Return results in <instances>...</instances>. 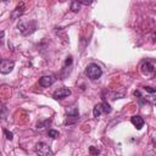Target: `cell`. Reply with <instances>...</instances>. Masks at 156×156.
<instances>
[{
  "label": "cell",
  "instance_id": "cell-1",
  "mask_svg": "<svg viewBox=\"0 0 156 156\" xmlns=\"http://www.w3.org/2000/svg\"><path fill=\"white\" fill-rule=\"evenodd\" d=\"M17 28L23 35H29L37 29V21L35 20H20Z\"/></svg>",
  "mask_w": 156,
  "mask_h": 156
},
{
  "label": "cell",
  "instance_id": "cell-2",
  "mask_svg": "<svg viewBox=\"0 0 156 156\" xmlns=\"http://www.w3.org/2000/svg\"><path fill=\"white\" fill-rule=\"evenodd\" d=\"M85 74L88 76L89 79L96 80L102 76V69L98 63H89L85 68Z\"/></svg>",
  "mask_w": 156,
  "mask_h": 156
},
{
  "label": "cell",
  "instance_id": "cell-3",
  "mask_svg": "<svg viewBox=\"0 0 156 156\" xmlns=\"http://www.w3.org/2000/svg\"><path fill=\"white\" fill-rule=\"evenodd\" d=\"M34 151H35V154L39 155V156H50V155L52 154L50 146H49L46 143H44V141L37 143L35 146H34Z\"/></svg>",
  "mask_w": 156,
  "mask_h": 156
},
{
  "label": "cell",
  "instance_id": "cell-4",
  "mask_svg": "<svg viewBox=\"0 0 156 156\" xmlns=\"http://www.w3.org/2000/svg\"><path fill=\"white\" fill-rule=\"evenodd\" d=\"M111 111H112L111 106L107 102L104 101V102H100V104H98V105L94 106V108H93V116L98 118L101 113H110Z\"/></svg>",
  "mask_w": 156,
  "mask_h": 156
},
{
  "label": "cell",
  "instance_id": "cell-5",
  "mask_svg": "<svg viewBox=\"0 0 156 156\" xmlns=\"http://www.w3.org/2000/svg\"><path fill=\"white\" fill-rule=\"evenodd\" d=\"M15 67V62L7 58H1L0 60V73L2 74H7L10 73Z\"/></svg>",
  "mask_w": 156,
  "mask_h": 156
},
{
  "label": "cell",
  "instance_id": "cell-6",
  "mask_svg": "<svg viewBox=\"0 0 156 156\" xmlns=\"http://www.w3.org/2000/svg\"><path fill=\"white\" fill-rule=\"evenodd\" d=\"M79 119V113L77 108H71L67 111V117L65 121V124H73Z\"/></svg>",
  "mask_w": 156,
  "mask_h": 156
},
{
  "label": "cell",
  "instance_id": "cell-7",
  "mask_svg": "<svg viewBox=\"0 0 156 156\" xmlns=\"http://www.w3.org/2000/svg\"><path fill=\"white\" fill-rule=\"evenodd\" d=\"M69 95H71V90L68 88H60L56 91H54L52 98L56 99V100H61V99H65V98H67Z\"/></svg>",
  "mask_w": 156,
  "mask_h": 156
},
{
  "label": "cell",
  "instance_id": "cell-8",
  "mask_svg": "<svg viewBox=\"0 0 156 156\" xmlns=\"http://www.w3.org/2000/svg\"><path fill=\"white\" fill-rule=\"evenodd\" d=\"M140 69H141V72H143L145 76H149V74L154 73L155 66H154V63L150 62V61H144V62L141 63V66H140Z\"/></svg>",
  "mask_w": 156,
  "mask_h": 156
},
{
  "label": "cell",
  "instance_id": "cell-9",
  "mask_svg": "<svg viewBox=\"0 0 156 156\" xmlns=\"http://www.w3.org/2000/svg\"><path fill=\"white\" fill-rule=\"evenodd\" d=\"M24 10H26V5H24V2H20V4L16 6V9L11 12V18H12V20L20 18V16H22V15L24 13Z\"/></svg>",
  "mask_w": 156,
  "mask_h": 156
},
{
  "label": "cell",
  "instance_id": "cell-10",
  "mask_svg": "<svg viewBox=\"0 0 156 156\" xmlns=\"http://www.w3.org/2000/svg\"><path fill=\"white\" fill-rule=\"evenodd\" d=\"M54 82H55V77L54 76H43L39 79V85H41L44 88H48V87L52 85Z\"/></svg>",
  "mask_w": 156,
  "mask_h": 156
},
{
  "label": "cell",
  "instance_id": "cell-11",
  "mask_svg": "<svg viewBox=\"0 0 156 156\" xmlns=\"http://www.w3.org/2000/svg\"><path fill=\"white\" fill-rule=\"evenodd\" d=\"M130 122H132V124L136 128V129H141L143 127H144V119H143V117H140V116H133L132 118H130Z\"/></svg>",
  "mask_w": 156,
  "mask_h": 156
},
{
  "label": "cell",
  "instance_id": "cell-12",
  "mask_svg": "<svg viewBox=\"0 0 156 156\" xmlns=\"http://www.w3.org/2000/svg\"><path fill=\"white\" fill-rule=\"evenodd\" d=\"M6 116H7V107L2 102H0V118H5Z\"/></svg>",
  "mask_w": 156,
  "mask_h": 156
},
{
  "label": "cell",
  "instance_id": "cell-13",
  "mask_svg": "<svg viewBox=\"0 0 156 156\" xmlns=\"http://www.w3.org/2000/svg\"><path fill=\"white\" fill-rule=\"evenodd\" d=\"M79 9H80L79 1H72V4H71V10H72L73 12H78Z\"/></svg>",
  "mask_w": 156,
  "mask_h": 156
},
{
  "label": "cell",
  "instance_id": "cell-14",
  "mask_svg": "<svg viewBox=\"0 0 156 156\" xmlns=\"http://www.w3.org/2000/svg\"><path fill=\"white\" fill-rule=\"evenodd\" d=\"M48 135H49L50 138H52V139H56V138H58L60 133H58L57 130H55V129H49V130H48Z\"/></svg>",
  "mask_w": 156,
  "mask_h": 156
},
{
  "label": "cell",
  "instance_id": "cell-15",
  "mask_svg": "<svg viewBox=\"0 0 156 156\" xmlns=\"http://www.w3.org/2000/svg\"><path fill=\"white\" fill-rule=\"evenodd\" d=\"M4 134H5V136H6V139H7V140H12L13 134H12L11 132H9L7 129H4Z\"/></svg>",
  "mask_w": 156,
  "mask_h": 156
},
{
  "label": "cell",
  "instance_id": "cell-16",
  "mask_svg": "<svg viewBox=\"0 0 156 156\" xmlns=\"http://www.w3.org/2000/svg\"><path fill=\"white\" fill-rule=\"evenodd\" d=\"M89 151H90V154H91L90 156H98V155H99V150L95 149L94 146H90V147H89Z\"/></svg>",
  "mask_w": 156,
  "mask_h": 156
},
{
  "label": "cell",
  "instance_id": "cell-17",
  "mask_svg": "<svg viewBox=\"0 0 156 156\" xmlns=\"http://www.w3.org/2000/svg\"><path fill=\"white\" fill-rule=\"evenodd\" d=\"M72 56H68L67 58H66V61H65V65H63V68H66L67 66H71L72 65Z\"/></svg>",
  "mask_w": 156,
  "mask_h": 156
},
{
  "label": "cell",
  "instance_id": "cell-18",
  "mask_svg": "<svg viewBox=\"0 0 156 156\" xmlns=\"http://www.w3.org/2000/svg\"><path fill=\"white\" fill-rule=\"evenodd\" d=\"M144 90L147 91V93H150L151 95H155V89L151 88V87H144Z\"/></svg>",
  "mask_w": 156,
  "mask_h": 156
},
{
  "label": "cell",
  "instance_id": "cell-19",
  "mask_svg": "<svg viewBox=\"0 0 156 156\" xmlns=\"http://www.w3.org/2000/svg\"><path fill=\"white\" fill-rule=\"evenodd\" d=\"M4 35H5V32H4V30H0V40H2Z\"/></svg>",
  "mask_w": 156,
  "mask_h": 156
}]
</instances>
